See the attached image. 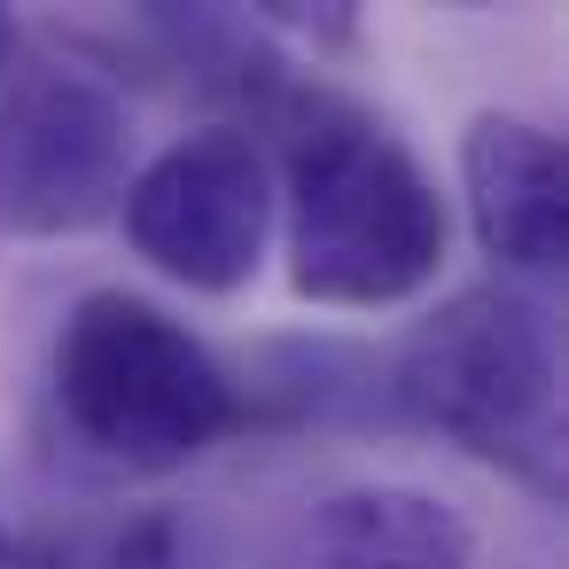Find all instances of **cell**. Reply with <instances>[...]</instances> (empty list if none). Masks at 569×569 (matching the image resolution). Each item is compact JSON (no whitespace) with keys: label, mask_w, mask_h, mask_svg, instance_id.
I'll return each instance as SVG.
<instances>
[{"label":"cell","mask_w":569,"mask_h":569,"mask_svg":"<svg viewBox=\"0 0 569 569\" xmlns=\"http://www.w3.org/2000/svg\"><path fill=\"white\" fill-rule=\"evenodd\" d=\"M258 24L297 32L305 48H351V40H359V17H351V9H258Z\"/></svg>","instance_id":"obj_9"},{"label":"cell","mask_w":569,"mask_h":569,"mask_svg":"<svg viewBox=\"0 0 569 569\" xmlns=\"http://www.w3.org/2000/svg\"><path fill=\"white\" fill-rule=\"evenodd\" d=\"M382 398L398 421L445 437L452 452L515 476L538 499H561V343L546 305L515 281H476L429 305L406 328Z\"/></svg>","instance_id":"obj_2"},{"label":"cell","mask_w":569,"mask_h":569,"mask_svg":"<svg viewBox=\"0 0 569 569\" xmlns=\"http://www.w3.org/2000/svg\"><path fill=\"white\" fill-rule=\"evenodd\" d=\"M258 110L281 133L273 219L289 234V289L328 312L413 305L445 266L452 211L406 133L297 71Z\"/></svg>","instance_id":"obj_1"},{"label":"cell","mask_w":569,"mask_h":569,"mask_svg":"<svg viewBox=\"0 0 569 569\" xmlns=\"http://www.w3.org/2000/svg\"><path fill=\"white\" fill-rule=\"evenodd\" d=\"M48 382L63 429L126 476H180L250 429L242 375L133 289H87L63 312Z\"/></svg>","instance_id":"obj_3"},{"label":"cell","mask_w":569,"mask_h":569,"mask_svg":"<svg viewBox=\"0 0 569 569\" xmlns=\"http://www.w3.org/2000/svg\"><path fill=\"white\" fill-rule=\"evenodd\" d=\"M0 569H24V561H0Z\"/></svg>","instance_id":"obj_12"},{"label":"cell","mask_w":569,"mask_h":569,"mask_svg":"<svg viewBox=\"0 0 569 569\" xmlns=\"http://www.w3.org/2000/svg\"><path fill=\"white\" fill-rule=\"evenodd\" d=\"M468 234L499 273H561L569 258V172L561 141L515 110H476L460 133Z\"/></svg>","instance_id":"obj_6"},{"label":"cell","mask_w":569,"mask_h":569,"mask_svg":"<svg viewBox=\"0 0 569 569\" xmlns=\"http://www.w3.org/2000/svg\"><path fill=\"white\" fill-rule=\"evenodd\" d=\"M141 266L196 297H242L273 242V164L250 126H196L164 141L118 203Z\"/></svg>","instance_id":"obj_4"},{"label":"cell","mask_w":569,"mask_h":569,"mask_svg":"<svg viewBox=\"0 0 569 569\" xmlns=\"http://www.w3.org/2000/svg\"><path fill=\"white\" fill-rule=\"evenodd\" d=\"M9 63H17V17L0 9V71H9Z\"/></svg>","instance_id":"obj_10"},{"label":"cell","mask_w":569,"mask_h":569,"mask_svg":"<svg viewBox=\"0 0 569 569\" xmlns=\"http://www.w3.org/2000/svg\"><path fill=\"white\" fill-rule=\"evenodd\" d=\"M305 569H476V530L437 491L343 483L305 522Z\"/></svg>","instance_id":"obj_7"},{"label":"cell","mask_w":569,"mask_h":569,"mask_svg":"<svg viewBox=\"0 0 569 569\" xmlns=\"http://www.w3.org/2000/svg\"><path fill=\"white\" fill-rule=\"evenodd\" d=\"M133 180V118L87 71H24L0 94V227L24 242L94 234Z\"/></svg>","instance_id":"obj_5"},{"label":"cell","mask_w":569,"mask_h":569,"mask_svg":"<svg viewBox=\"0 0 569 569\" xmlns=\"http://www.w3.org/2000/svg\"><path fill=\"white\" fill-rule=\"evenodd\" d=\"M0 561H17V546H9V530H0Z\"/></svg>","instance_id":"obj_11"},{"label":"cell","mask_w":569,"mask_h":569,"mask_svg":"<svg viewBox=\"0 0 569 569\" xmlns=\"http://www.w3.org/2000/svg\"><path fill=\"white\" fill-rule=\"evenodd\" d=\"M94 569H188V553H180V522H172L164 507L118 522L110 546L94 553Z\"/></svg>","instance_id":"obj_8"}]
</instances>
